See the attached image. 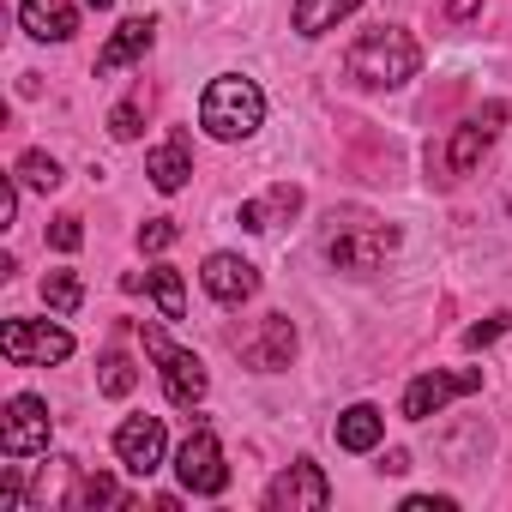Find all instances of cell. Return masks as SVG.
I'll use <instances>...</instances> for the list:
<instances>
[{"mask_svg":"<svg viewBox=\"0 0 512 512\" xmlns=\"http://www.w3.org/2000/svg\"><path fill=\"white\" fill-rule=\"evenodd\" d=\"M49 434H55V416H49L43 398H31V392L7 398V410H0V452H7V458L49 452Z\"/></svg>","mask_w":512,"mask_h":512,"instance_id":"cell-8","label":"cell"},{"mask_svg":"<svg viewBox=\"0 0 512 512\" xmlns=\"http://www.w3.org/2000/svg\"><path fill=\"white\" fill-rule=\"evenodd\" d=\"M500 121H506V109H500V103H488L482 115H470L464 127H452V139H446V145H434V151H428V169H434L440 181H464V175H476V163H482V151L494 145Z\"/></svg>","mask_w":512,"mask_h":512,"instance_id":"cell-4","label":"cell"},{"mask_svg":"<svg viewBox=\"0 0 512 512\" xmlns=\"http://www.w3.org/2000/svg\"><path fill=\"white\" fill-rule=\"evenodd\" d=\"M476 7H482V0H446V13H452V19H476Z\"/></svg>","mask_w":512,"mask_h":512,"instance_id":"cell-31","label":"cell"},{"mask_svg":"<svg viewBox=\"0 0 512 512\" xmlns=\"http://www.w3.org/2000/svg\"><path fill=\"white\" fill-rule=\"evenodd\" d=\"M139 338H145V356L163 368V392H169V404H181V410H193V404H205V362L193 356V350H181V344H169V332H157V326H139Z\"/></svg>","mask_w":512,"mask_h":512,"instance_id":"cell-5","label":"cell"},{"mask_svg":"<svg viewBox=\"0 0 512 512\" xmlns=\"http://www.w3.org/2000/svg\"><path fill=\"white\" fill-rule=\"evenodd\" d=\"M296 211H302V187L278 181L266 199H247V205H241V229H272V223H290Z\"/></svg>","mask_w":512,"mask_h":512,"instance_id":"cell-18","label":"cell"},{"mask_svg":"<svg viewBox=\"0 0 512 512\" xmlns=\"http://www.w3.org/2000/svg\"><path fill=\"white\" fill-rule=\"evenodd\" d=\"M0 356L13 368H49V362H67L73 356V338L49 320H7L0 326Z\"/></svg>","mask_w":512,"mask_h":512,"instance_id":"cell-6","label":"cell"},{"mask_svg":"<svg viewBox=\"0 0 512 512\" xmlns=\"http://www.w3.org/2000/svg\"><path fill=\"white\" fill-rule=\"evenodd\" d=\"M19 19H25V31L37 43H67L79 31V7H73V0H25Z\"/></svg>","mask_w":512,"mask_h":512,"instance_id":"cell-15","label":"cell"},{"mask_svg":"<svg viewBox=\"0 0 512 512\" xmlns=\"http://www.w3.org/2000/svg\"><path fill=\"white\" fill-rule=\"evenodd\" d=\"M49 241H55L61 253H79V241H85V229H79V217H73V211H67V217H55V223H49Z\"/></svg>","mask_w":512,"mask_h":512,"instance_id":"cell-28","label":"cell"},{"mask_svg":"<svg viewBox=\"0 0 512 512\" xmlns=\"http://www.w3.org/2000/svg\"><path fill=\"white\" fill-rule=\"evenodd\" d=\"M482 386V368H458V374H416L410 380V392H404V416L410 422H428V416H440L452 398H464V392H476Z\"/></svg>","mask_w":512,"mask_h":512,"instance_id":"cell-11","label":"cell"},{"mask_svg":"<svg viewBox=\"0 0 512 512\" xmlns=\"http://www.w3.org/2000/svg\"><path fill=\"white\" fill-rule=\"evenodd\" d=\"M175 476H181L187 494H223V488H229V464H223V446H217L211 428H193V434L181 440Z\"/></svg>","mask_w":512,"mask_h":512,"instance_id":"cell-9","label":"cell"},{"mask_svg":"<svg viewBox=\"0 0 512 512\" xmlns=\"http://www.w3.org/2000/svg\"><path fill=\"white\" fill-rule=\"evenodd\" d=\"M260 121H266V97H260V85H253V79L223 73V79L205 85V97H199V127H205L211 139H247Z\"/></svg>","mask_w":512,"mask_h":512,"instance_id":"cell-3","label":"cell"},{"mask_svg":"<svg viewBox=\"0 0 512 512\" xmlns=\"http://www.w3.org/2000/svg\"><path fill=\"white\" fill-rule=\"evenodd\" d=\"M151 37H157V25H151V19H127V25L103 43V55H97V79H109V73L133 67V61L151 49Z\"/></svg>","mask_w":512,"mask_h":512,"instance_id":"cell-16","label":"cell"},{"mask_svg":"<svg viewBox=\"0 0 512 512\" xmlns=\"http://www.w3.org/2000/svg\"><path fill=\"white\" fill-rule=\"evenodd\" d=\"M266 506L272 512H326L332 506V482L314 458H296L272 488H266Z\"/></svg>","mask_w":512,"mask_h":512,"instance_id":"cell-10","label":"cell"},{"mask_svg":"<svg viewBox=\"0 0 512 512\" xmlns=\"http://www.w3.org/2000/svg\"><path fill=\"white\" fill-rule=\"evenodd\" d=\"M416 67H422V49H416V37L398 31V25L362 31V37L350 43V55H344V73H350L356 85H368V91H392V85L416 79Z\"/></svg>","mask_w":512,"mask_h":512,"instance_id":"cell-1","label":"cell"},{"mask_svg":"<svg viewBox=\"0 0 512 512\" xmlns=\"http://www.w3.org/2000/svg\"><path fill=\"white\" fill-rule=\"evenodd\" d=\"M133 386H139V368H133L121 350H109L103 368H97V392H103V398H127Z\"/></svg>","mask_w":512,"mask_h":512,"instance_id":"cell-22","label":"cell"},{"mask_svg":"<svg viewBox=\"0 0 512 512\" xmlns=\"http://www.w3.org/2000/svg\"><path fill=\"white\" fill-rule=\"evenodd\" d=\"M235 356H241L253 374L290 368V356H296V326H290V314H260L247 332H235Z\"/></svg>","mask_w":512,"mask_h":512,"instance_id":"cell-7","label":"cell"},{"mask_svg":"<svg viewBox=\"0 0 512 512\" xmlns=\"http://www.w3.org/2000/svg\"><path fill=\"white\" fill-rule=\"evenodd\" d=\"M175 235H181V229H175V217H145V223H139V247H145V253L175 247Z\"/></svg>","mask_w":512,"mask_h":512,"instance_id":"cell-26","label":"cell"},{"mask_svg":"<svg viewBox=\"0 0 512 512\" xmlns=\"http://www.w3.org/2000/svg\"><path fill=\"white\" fill-rule=\"evenodd\" d=\"M121 500V488L109 482V476H79L73 482V494H67V506L73 512H91V506H115Z\"/></svg>","mask_w":512,"mask_h":512,"instance_id":"cell-24","label":"cell"},{"mask_svg":"<svg viewBox=\"0 0 512 512\" xmlns=\"http://www.w3.org/2000/svg\"><path fill=\"white\" fill-rule=\"evenodd\" d=\"M85 7H97V13H109V7H115V0H85Z\"/></svg>","mask_w":512,"mask_h":512,"instance_id":"cell-33","label":"cell"},{"mask_svg":"<svg viewBox=\"0 0 512 512\" xmlns=\"http://www.w3.org/2000/svg\"><path fill=\"white\" fill-rule=\"evenodd\" d=\"M398 247V229L392 223H380V217H368V211H332L326 217V260L338 266V272H374L386 253Z\"/></svg>","mask_w":512,"mask_h":512,"instance_id":"cell-2","label":"cell"},{"mask_svg":"<svg viewBox=\"0 0 512 512\" xmlns=\"http://www.w3.org/2000/svg\"><path fill=\"white\" fill-rule=\"evenodd\" d=\"M506 326H512V314H488V320H476V326L464 332V344H470V350H488L494 338H506Z\"/></svg>","mask_w":512,"mask_h":512,"instance_id":"cell-27","label":"cell"},{"mask_svg":"<svg viewBox=\"0 0 512 512\" xmlns=\"http://www.w3.org/2000/svg\"><path fill=\"white\" fill-rule=\"evenodd\" d=\"M380 434H386V416H380L374 404H350V410L338 416V446H344V452H374Z\"/></svg>","mask_w":512,"mask_h":512,"instance_id":"cell-19","label":"cell"},{"mask_svg":"<svg viewBox=\"0 0 512 512\" xmlns=\"http://www.w3.org/2000/svg\"><path fill=\"white\" fill-rule=\"evenodd\" d=\"M13 175H19V181H25V187H37V193H55V187H61V181H67V175H61V163H55V157H49V151H25V157H19V169H13Z\"/></svg>","mask_w":512,"mask_h":512,"instance_id":"cell-21","label":"cell"},{"mask_svg":"<svg viewBox=\"0 0 512 512\" xmlns=\"http://www.w3.org/2000/svg\"><path fill=\"white\" fill-rule=\"evenodd\" d=\"M199 284H205V296H211V302L241 308L247 296H260V266H247L241 253H211L205 272H199Z\"/></svg>","mask_w":512,"mask_h":512,"instance_id":"cell-12","label":"cell"},{"mask_svg":"<svg viewBox=\"0 0 512 512\" xmlns=\"http://www.w3.org/2000/svg\"><path fill=\"white\" fill-rule=\"evenodd\" d=\"M43 302H49V314H73V308L85 302L79 272H49V278H43Z\"/></svg>","mask_w":512,"mask_h":512,"instance_id":"cell-23","label":"cell"},{"mask_svg":"<svg viewBox=\"0 0 512 512\" xmlns=\"http://www.w3.org/2000/svg\"><path fill=\"white\" fill-rule=\"evenodd\" d=\"M121 290H133V296H139V290H151V296H157V308H163V320H187V290H181V272H169V266H157V272H145V278H139V272H127V278H121Z\"/></svg>","mask_w":512,"mask_h":512,"instance_id":"cell-17","label":"cell"},{"mask_svg":"<svg viewBox=\"0 0 512 512\" xmlns=\"http://www.w3.org/2000/svg\"><path fill=\"white\" fill-rule=\"evenodd\" d=\"M356 7H362V0H296V31H302V37H326V31H338Z\"/></svg>","mask_w":512,"mask_h":512,"instance_id":"cell-20","label":"cell"},{"mask_svg":"<svg viewBox=\"0 0 512 512\" xmlns=\"http://www.w3.org/2000/svg\"><path fill=\"white\" fill-rule=\"evenodd\" d=\"M109 133H115V139H139V133H145V97L121 103V109L109 115Z\"/></svg>","mask_w":512,"mask_h":512,"instance_id":"cell-25","label":"cell"},{"mask_svg":"<svg viewBox=\"0 0 512 512\" xmlns=\"http://www.w3.org/2000/svg\"><path fill=\"white\" fill-rule=\"evenodd\" d=\"M380 470H392V476H404V470H410V452H386V464H380Z\"/></svg>","mask_w":512,"mask_h":512,"instance_id":"cell-32","label":"cell"},{"mask_svg":"<svg viewBox=\"0 0 512 512\" xmlns=\"http://www.w3.org/2000/svg\"><path fill=\"white\" fill-rule=\"evenodd\" d=\"M145 175H151L157 193H181L187 175H193V139H187V133H169V139L145 157Z\"/></svg>","mask_w":512,"mask_h":512,"instance_id":"cell-14","label":"cell"},{"mask_svg":"<svg viewBox=\"0 0 512 512\" xmlns=\"http://www.w3.org/2000/svg\"><path fill=\"white\" fill-rule=\"evenodd\" d=\"M115 458L133 470V476H151L163 464V416H127L115 428Z\"/></svg>","mask_w":512,"mask_h":512,"instance_id":"cell-13","label":"cell"},{"mask_svg":"<svg viewBox=\"0 0 512 512\" xmlns=\"http://www.w3.org/2000/svg\"><path fill=\"white\" fill-rule=\"evenodd\" d=\"M404 512H452V500H446V494H410Z\"/></svg>","mask_w":512,"mask_h":512,"instance_id":"cell-29","label":"cell"},{"mask_svg":"<svg viewBox=\"0 0 512 512\" xmlns=\"http://www.w3.org/2000/svg\"><path fill=\"white\" fill-rule=\"evenodd\" d=\"M13 211H19V187L7 181V187H0V223H13Z\"/></svg>","mask_w":512,"mask_h":512,"instance_id":"cell-30","label":"cell"}]
</instances>
